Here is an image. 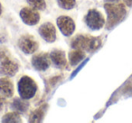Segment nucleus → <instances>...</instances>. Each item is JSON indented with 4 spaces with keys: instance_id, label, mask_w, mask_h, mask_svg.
Instances as JSON below:
<instances>
[{
    "instance_id": "nucleus-21",
    "label": "nucleus",
    "mask_w": 132,
    "mask_h": 123,
    "mask_svg": "<svg viewBox=\"0 0 132 123\" xmlns=\"http://www.w3.org/2000/svg\"><path fill=\"white\" fill-rule=\"evenodd\" d=\"M107 3H117L119 2V0H105Z\"/></svg>"
},
{
    "instance_id": "nucleus-6",
    "label": "nucleus",
    "mask_w": 132,
    "mask_h": 123,
    "mask_svg": "<svg viewBox=\"0 0 132 123\" xmlns=\"http://www.w3.org/2000/svg\"><path fill=\"white\" fill-rule=\"evenodd\" d=\"M18 45L21 51L24 52L26 54H31L35 53L38 48V43L30 35H24L20 37L18 41Z\"/></svg>"
},
{
    "instance_id": "nucleus-20",
    "label": "nucleus",
    "mask_w": 132,
    "mask_h": 123,
    "mask_svg": "<svg viewBox=\"0 0 132 123\" xmlns=\"http://www.w3.org/2000/svg\"><path fill=\"white\" fill-rule=\"evenodd\" d=\"M124 1L128 6H132V0H124Z\"/></svg>"
},
{
    "instance_id": "nucleus-8",
    "label": "nucleus",
    "mask_w": 132,
    "mask_h": 123,
    "mask_svg": "<svg viewBox=\"0 0 132 123\" xmlns=\"http://www.w3.org/2000/svg\"><path fill=\"white\" fill-rule=\"evenodd\" d=\"M20 17L23 22L28 26H35L40 20V15L36 9L33 7H24L21 10Z\"/></svg>"
},
{
    "instance_id": "nucleus-7",
    "label": "nucleus",
    "mask_w": 132,
    "mask_h": 123,
    "mask_svg": "<svg viewBox=\"0 0 132 123\" xmlns=\"http://www.w3.org/2000/svg\"><path fill=\"white\" fill-rule=\"evenodd\" d=\"M50 54L46 53H40L34 55L32 58V65L37 71H45L51 65Z\"/></svg>"
},
{
    "instance_id": "nucleus-2",
    "label": "nucleus",
    "mask_w": 132,
    "mask_h": 123,
    "mask_svg": "<svg viewBox=\"0 0 132 123\" xmlns=\"http://www.w3.org/2000/svg\"><path fill=\"white\" fill-rule=\"evenodd\" d=\"M101 40L100 37H92L90 35H80L72 39L71 45L74 49L87 52H94L101 46Z\"/></svg>"
},
{
    "instance_id": "nucleus-4",
    "label": "nucleus",
    "mask_w": 132,
    "mask_h": 123,
    "mask_svg": "<svg viewBox=\"0 0 132 123\" xmlns=\"http://www.w3.org/2000/svg\"><path fill=\"white\" fill-rule=\"evenodd\" d=\"M18 92L21 99H32L37 92V85L33 79L28 76H24L19 80Z\"/></svg>"
},
{
    "instance_id": "nucleus-16",
    "label": "nucleus",
    "mask_w": 132,
    "mask_h": 123,
    "mask_svg": "<svg viewBox=\"0 0 132 123\" xmlns=\"http://www.w3.org/2000/svg\"><path fill=\"white\" fill-rule=\"evenodd\" d=\"M3 122H21L22 119L20 118L18 112L16 111H12L9 113L6 114V115L3 117L2 119Z\"/></svg>"
},
{
    "instance_id": "nucleus-18",
    "label": "nucleus",
    "mask_w": 132,
    "mask_h": 123,
    "mask_svg": "<svg viewBox=\"0 0 132 123\" xmlns=\"http://www.w3.org/2000/svg\"><path fill=\"white\" fill-rule=\"evenodd\" d=\"M58 5L65 10H71L75 6V0H57Z\"/></svg>"
},
{
    "instance_id": "nucleus-17",
    "label": "nucleus",
    "mask_w": 132,
    "mask_h": 123,
    "mask_svg": "<svg viewBox=\"0 0 132 123\" xmlns=\"http://www.w3.org/2000/svg\"><path fill=\"white\" fill-rule=\"evenodd\" d=\"M27 2L32 7L36 10H44L46 7L45 0H27Z\"/></svg>"
},
{
    "instance_id": "nucleus-1",
    "label": "nucleus",
    "mask_w": 132,
    "mask_h": 123,
    "mask_svg": "<svg viewBox=\"0 0 132 123\" xmlns=\"http://www.w3.org/2000/svg\"><path fill=\"white\" fill-rule=\"evenodd\" d=\"M108 19H107V28L111 29L121 22L127 15V10L124 4L119 3H107L104 5Z\"/></svg>"
},
{
    "instance_id": "nucleus-5",
    "label": "nucleus",
    "mask_w": 132,
    "mask_h": 123,
    "mask_svg": "<svg viewBox=\"0 0 132 123\" xmlns=\"http://www.w3.org/2000/svg\"><path fill=\"white\" fill-rule=\"evenodd\" d=\"M85 23L92 30H100L104 26L105 19L100 11L90 9L85 17Z\"/></svg>"
},
{
    "instance_id": "nucleus-11",
    "label": "nucleus",
    "mask_w": 132,
    "mask_h": 123,
    "mask_svg": "<svg viewBox=\"0 0 132 123\" xmlns=\"http://www.w3.org/2000/svg\"><path fill=\"white\" fill-rule=\"evenodd\" d=\"M51 61L54 63L56 67L59 69H65L67 68V60H66L65 53L62 50H53L50 53Z\"/></svg>"
},
{
    "instance_id": "nucleus-15",
    "label": "nucleus",
    "mask_w": 132,
    "mask_h": 123,
    "mask_svg": "<svg viewBox=\"0 0 132 123\" xmlns=\"http://www.w3.org/2000/svg\"><path fill=\"white\" fill-rule=\"evenodd\" d=\"M26 100L24 99H15L14 101L12 102V109L14 110V111H16L18 113L20 112H26L27 110L28 107H29V104L27 102H26Z\"/></svg>"
},
{
    "instance_id": "nucleus-9",
    "label": "nucleus",
    "mask_w": 132,
    "mask_h": 123,
    "mask_svg": "<svg viewBox=\"0 0 132 123\" xmlns=\"http://www.w3.org/2000/svg\"><path fill=\"white\" fill-rule=\"evenodd\" d=\"M57 26L62 33V35L69 36L75 30L74 21L69 17H60L57 19Z\"/></svg>"
},
{
    "instance_id": "nucleus-22",
    "label": "nucleus",
    "mask_w": 132,
    "mask_h": 123,
    "mask_svg": "<svg viewBox=\"0 0 132 123\" xmlns=\"http://www.w3.org/2000/svg\"><path fill=\"white\" fill-rule=\"evenodd\" d=\"M2 13V7H1V5H0V15Z\"/></svg>"
},
{
    "instance_id": "nucleus-10",
    "label": "nucleus",
    "mask_w": 132,
    "mask_h": 123,
    "mask_svg": "<svg viewBox=\"0 0 132 123\" xmlns=\"http://www.w3.org/2000/svg\"><path fill=\"white\" fill-rule=\"evenodd\" d=\"M40 35L48 43H53L56 39V30L52 23H45L39 28Z\"/></svg>"
},
{
    "instance_id": "nucleus-19",
    "label": "nucleus",
    "mask_w": 132,
    "mask_h": 123,
    "mask_svg": "<svg viewBox=\"0 0 132 123\" xmlns=\"http://www.w3.org/2000/svg\"><path fill=\"white\" fill-rule=\"evenodd\" d=\"M3 104H4V98H3L2 96L0 95V109L2 108Z\"/></svg>"
},
{
    "instance_id": "nucleus-14",
    "label": "nucleus",
    "mask_w": 132,
    "mask_h": 123,
    "mask_svg": "<svg viewBox=\"0 0 132 123\" xmlns=\"http://www.w3.org/2000/svg\"><path fill=\"white\" fill-rule=\"evenodd\" d=\"M46 108H47V105L44 104L39 107L38 109H36L35 110L32 111V113L30 114V117H29L30 122H40L43 119V118H44Z\"/></svg>"
},
{
    "instance_id": "nucleus-12",
    "label": "nucleus",
    "mask_w": 132,
    "mask_h": 123,
    "mask_svg": "<svg viewBox=\"0 0 132 123\" xmlns=\"http://www.w3.org/2000/svg\"><path fill=\"white\" fill-rule=\"evenodd\" d=\"M0 92L6 98H11L14 95V85L8 78L0 79Z\"/></svg>"
},
{
    "instance_id": "nucleus-3",
    "label": "nucleus",
    "mask_w": 132,
    "mask_h": 123,
    "mask_svg": "<svg viewBox=\"0 0 132 123\" xmlns=\"http://www.w3.org/2000/svg\"><path fill=\"white\" fill-rule=\"evenodd\" d=\"M0 73L14 76L18 71V64L10 57V53L5 47H0Z\"/></svg>"
},
{
    "instance_id": "nucleus-13",
    "label": "nucleus",
    "mask_w": 132,
    "mask_h": 123,
    "mask_svg": "<svg viewBox=\"0 0 132 123\" xmlns=\"http://www.w3.org/2000/svg\"><path fill=\"white\" fill-rule=\"evenodd\" d=\"M85 58V53L82 50L75 49L69 53V62L72 66H75Z\"/></svg>"
}]
</instances>
